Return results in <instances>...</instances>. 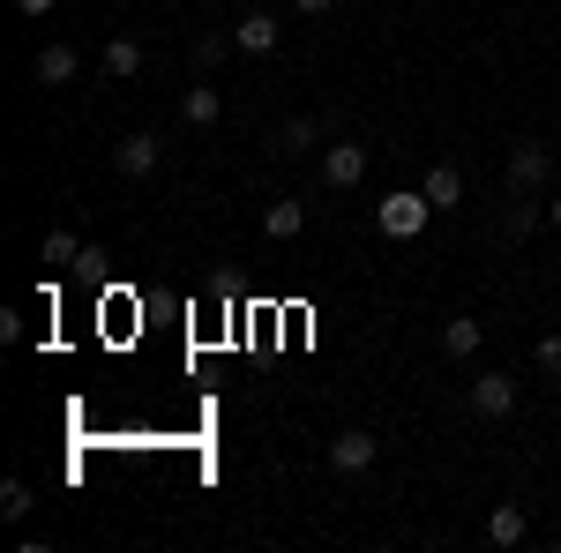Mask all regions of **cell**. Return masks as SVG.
<instances>
[{"instance_id": "6da1fadb", "label": "cell", "mask_w": 561, "mask_h": 553, "mask_svg": "<svg viewBox=\"0 0 561 553\" xmlns=\"http://www.w3.org/2000/svg\"><path fill=\"white\" fill-rule=\"evenodd\" d=\"M427 217H434L427 187H397V195H382V203H375L382 240H420V232H427Z\"/></svg>"}, {"instance_id": "7a4b0ae2", "label": "cell", "mask_w": 561, "mask_h": 553, "mask_svg": "<svg viewBox=\"0 0 561 553\" xmlns=\"http://www.w3.org/2000/svg\"><path fill=\"white\" fill-rule=\"evenodd\" d=\"M510 412H517V375H479L472 382V419H510Z\"/></svg>"}, {"instance_id": "3957f363", "label": "cell", "mask_w": 561, "mask_h": 553, "mask_svg": "<svg viewBox=\"0 0 561 553\" xmlns=\"http://www.w3.org/2000/svg\"><path fill=\"white\" fill-rule=\"evenodd\" d=\"M113 165L128 172V180H150V172L165 165V142H158V135H121V142H113Z\"/></svg>"}, {"instance_id": "277c9868", "label": "cell", "mask_w": 561, "mask_h": 553, "mask_svg": "<svg viewBox=\"0 0 561 553\" xmlns=\"http://www.w3.org/2000/svg\"><path fill=\"white\" fill-rule=\"evenodd\" d=\"M547 172H554L547 142H517V150H510V187H517V195H539V187H547Z\"/></svg>"}, {"instance_id": "5b68a950", "label": "cell", "mask_w": 561, "mask_h": 553, "mask_svg": "<svg viewBox=\"0 0 561 553\" xmlns=\"http://www.w3.org/2000/svg\"><path fill=\"white\" fill-rule=\"evenodd\" d=\"M277 38H285V23H277L270 8H248V15L232 23V45H240V53H277Z\"/></svg>"}, {"instance_id": "8992f818", "label": "cell", "mask_w": 561, "mask_h": 553, "mask_svg": "<svg viewBox=\"0 0 561 553\" xmlns=\"http://www.w3.org/2000/svg\"><path fill=\"white\" fill-rule=\"evenodd\" d=\"M322 180L352 195V187L367 180V150H359V142H330V150H322Z\"/></svg>"}, {"instance_id": "52a82bcc", "label": "cell", "mask_w": 561, "mask_h": 553, "mask_svg": "<svg viewBox=\"0 0 561 553\" xmlns=\"http://www.w3.org/2000/svg\"><path fill=\"white\" fill-rule=\"evenodd\" d=\"M76 68H83V53H76V45H38V60H31V76H38L45 90H60V83H76Z\"/></svg>"}, {"instance_id": "ba28073f", "label": "cell", "mask_w": 561, "mask_h": 553, "mask_svg": "<svg viewBox=\"0 0 561 553\" xmlns=\"http://www.w3.org/2000/svg\"><path fill=\"white\" fill-rule=\"evenodd\" d=\"M375 457H382V441H375V434H337V441H330V471H345V479H359Z\"/></svg>"}, {"instance_id": "9c48e42d", "label": "cell", "mask_w": 561, "mask_h": 553, "mask_svg": "<svg viewBox=\"0 0 561 553\" xmlns=\"http://www.w3.org/2000/svg\"><path fill=\"white\" fill-rule=\"evenodd\" d=\"M180 113H187V128H217V120H225V90L217 83H187Z\"/></svg>"}, {"instance_id": "30bf717a", "label": "cell", "mask_w": 561, "mask_h": 553, "mask_svg": "<svg viewBox=\"0 0 561 553\" xmlns=\"http://www.w3.org/2000/svg\"><path fill=\"white\" fill-rule=\"evenodd\" d=\"M420 187H427L434 210H465V172H457V165H427V180H420Z\"/></svg>"}, {"instance_id": "8fae6325", "label": "cell", "mask_w": 561, "mask_h": 553, "mask_svg": "<svg viewBox=\"0 0 561 553\" xmlns=\"http://www.w3.org/2000/svg\"><path fill=\"white\" fill-rule=\"evenodd\" d=\"M524 531H531V516L517 502H502V509L486 516V546H524Z\"/></svg>"}, {"instance_id": "7c38bea8", "label": "cell", "mask_w": 561, "mask_h": 553, "mask_svg": "<svg viewBox=\"0 0 561 553\" xmlns=\"http://www.w3.org/2000/svg\"><path fill=\"white\" fill-rule=\"evenodd\" d=\"M98 60H105V76H113V83L142 76V45H135V38H105V53H98Z\"/></svg>"}, {"instance_id": "4fadbf2b", "label": "cell", "mask_w": 561, "mask_h": 553, "mask_svg": "<svg viewBox=\"0 0 561 553\" xmlns=\"http://www.w3.org/2000/svg\"><path fill=\"white\" fill-rule=\"evenodd\" d=\"M479 344H486V330H479L472 314H457V322H449V330H442V352H449V359H472Z\"/></svg>"}, {"instance_id": "5bb4252c", "label": "cell", "mask_w": 561, "mask_h": 553, "mask_svg": "<svg viewBox=\"0 0 561 553\" xmlns=\"http://www.w3.org/2000/svg\"><path fill=\"white\" fill-rule=\"evenodd\" d=\"M314 142H322V128L300 113V120H285V128H277V158H307Z\"/></svg>"}, {"instance_id": "9a60e30c", "label": "cell", "mask_w": 561, "mask_h": 553, "mask_svg": "<svg viewBox=\"0 0 561 553\" xmlns=\"http://www.w3.org/2000/svg\"><path fill=\"white\" fill-rule=\"evenodd\" d=\"M307 224V210L300 203H293V195H285V203H270V210H262V232H270V240H293V232H300Z\"/></svg>"}, {"instance_id": "2e32d148", "label": "cell", "mask_w": 561, "mask_h": 553, "mask_svg": "<svg viewBox=\"0 0 561 553\" xmlns=\"http://www.w3.org/2000/svg\"><path fill=\"white\" fill-rule=\"evenodd\" d=\"M38 262H45V269H76V262H83V240H76V232H45Z\"/></svg>"}, {"instance_id": "e0dca14e", "label": "cell", "mask_w": 561, "mask_h": 553, "mask_svg": "<svg viewBox=\"0 0 561 553\" xmlns=\"http://www.w3.org/2000/svg\"><path fill=\"white\" fill-rule=\"evenodd\" d=\"M539 224H547V210H539V203H531V195H517V210L502 217V232H510V240H531V232H539Z\"/></svg>"}, {"instance_id": "ac0fdd59", "label": "cell", "mask_w": 561, "mask_h": 553, "mask_svg": "<svg viewBox=\"0 0 561 553\" xmlns=\"http://www.w3.org/2000/svg\"><path fill=\"white\" fill-rule=\"evenodd\" d=\"M31 509H38V494H31L23 479H8V486H0V516H8V523H23Z\"/></svg>"}, {"instance_id": "d6986e66", "label": "cell", "mask_w": 561, "mask_h": 553, "mask_svg": "<svg viewBox=\"0 0 561 553\" xmlns=\"http://www.w3.org/2000/svg\"><path fill=\"white\" fill-rule=\"evenodd\" d=\"M531 359H539V375H554V382H561V337H539Z\"/></svg>"}, {"instance_id": "ffe728a7", "label": "cell", "mask_w": 561, "mask_h": 553, "mask_svg": "<svg viewBox=\"0 0 561 553\" xmlns=\"http://www.w3.org/2000/svg\"><path fill=\"white\" fill-rule=\"evenodd\" d=\"M15 8H23V15H53V0H15Z\"/></svg>"}, {"instance_id": "44dd1931", "label": "cell", "mask_w": 561, "mask_h": 553, "mask_svg": "<svg viewBox=\"0 0 561 553\" xmlns=\"http://www.w3.org/2000/svg\"><path fill=\"white\" fill-rule=\"evenodd\" d=\"M547 224H554V232H561V195H554V203H547Z\"/></svg>"}, {"instance_id": "7402d4cb", "label": "cell", "mask_w": 561, "mask_h": 553, "mask_svg": "<svg viewBox=\"0 0 561 553\" xmlns=\"http://www.w3.org/2000/svg\"><path fill=\"white\" fill-rule=\"evenodd\" d=\"M300 8H307V15H322V8H337V0H300Z\"/></svg>"}]
</instances>
